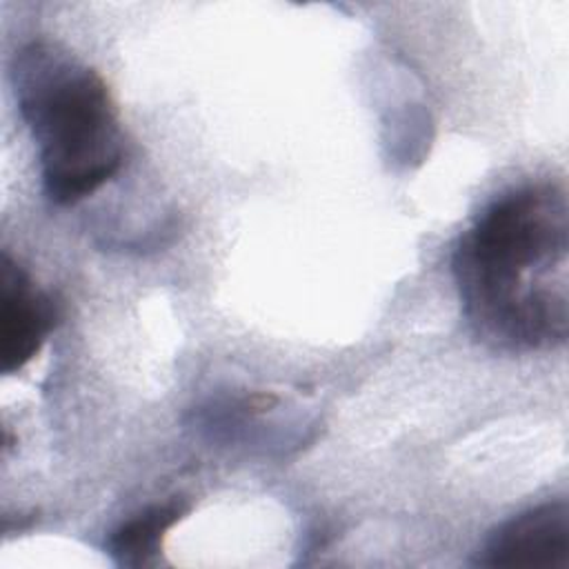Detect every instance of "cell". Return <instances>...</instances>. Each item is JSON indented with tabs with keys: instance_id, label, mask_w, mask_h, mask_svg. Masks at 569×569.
<instances>
[{
	"instance_id": "6da1fadb",
	"label": "cell",
	"mask_w": 569,
	"mask_h": 569,
	"mask_svg": "<svg viewBox=\"0 0 569 569\" xmlns=\"http://www.w3.org/2000/svg\"><path fill=\"white\" fill-rule=\"evenodd\" d=\"M567 196L556 184L496 198L460 238L453 271L480 338L507 349L567 340Z\"/></svg>"
},
{
	"instance_id": "7a4b0ae2",
	"label": "cell",
	"mask_w": 569,
	"mask_h": 569,
	"mask_svg": "<svg viewBox=\"0 0 569 569\" xmlns=\"http://www.w3.org/2000/svg\"><path fill=\"white\" fill-rule=\"evenodd\" d=\"M11 82L51 202L76 204L120 171L124 133L98 71L38 40L16 53Z\"/></svg>"
},
{
	"instance_id": "3957f363",
	"label": "cell",
	"mask_w": 569,
	"mask_h": 569,
	"mask_svg": "<svg viewBox=\"0 0 569 569\" xmlns=\"http://www.w3.org/2000/svg\"><path fill=\"white\" fill-rule=\"evenodd\" d=\"M482 567H569V507L542 502L498 525L476 558Z\"/></svg>"
},
{
	"instance_id": "277c9868",
	"label": "cell",
	"mask_w": 569,
	"mask_h": 569,
	"mask_svg": "<svg viewBox=\"0 0 569 569\" xmlns=\"http://www.w3.org/2000/svg\"><path fill=\"white\" fill-rule=\"evenodd\" d=\"M0 282V367L4 373H13L40 351L56 325L58 307L7 253Z\"/></svg>"
},
{
	"instance_id": "5b68a950",
	"label": "cell",
	"mask_w": 569,
	"mask_h": 569,
	"mask_svg": "<svg viewBox=\"0 0 569 569\" xmlns=\"http://www.w3.org/2000/svg\"><path fill=\"white\" fill-rule=\"evenodd\" d=\"M187 505L182 500H169L153 505L131 520L122 522L109 538V553L120 567H144L160 553L164 533L182 520Z\"/></svg>"
}]
</instances>
